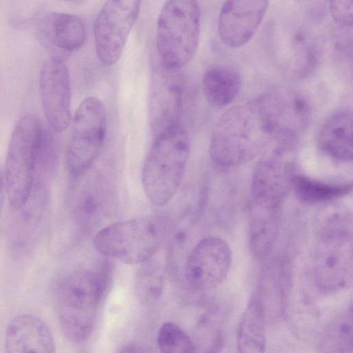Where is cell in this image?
<instances>
[{
	"label": "cell",
	"instance_id": "6da1fadb",
	"mask_svg": "<svg viewBox=\"0 0 353 353\" xmlns=\"http://www.w3.org/2000/svg\"><path fill=\"white\" fill-rule=\"evenodd\" d=\"M274 137L272 121L259 96L222 114L211 134L210 155L219 165H238L259 155Z\"/></svg>",
	"mask_w": 353,
	"mask_h": 353
},
{
	"label": "cell",
	"instance_id": "7a4b0ae2",
	"mask_svg": "<svg viewBox=\"0 0 353 353\" xmlns=\"http://www.w3.org/2000/svg\"><path fill=\"white\" fill-rule=\"evenodd\" d=\"M107 261L74 270L57 283L54 290L56 313L61 329L73 343L90 336L111 278Z\"/></svg>",
	"mask_w": 353,
	"mask_h": 353
},
{
	"label": "cell",
	"instance_id": "3957f363",
	"mask_svg": "<svg viewBox=\"0 0 353 353\" xmlns=\"http://www.w3.org/2000/svg\"><path fill=\"white\" fill-rule=\"evenodd\" d=\"M190 154L186 129L176 124L155 137L143 168L142 184L148 200L163 206L178 192Z\"/></svg>",
	"mask_w": 353,
	"mask_h": 353
},
{
	"label": "cell",
	"instance_id": "277c9868",
	"mask_svg": "<svg viewBox=\"0 0 353 353\" xmlns=\"http://www.w3.org/2000/svg\"><path fill=\"white\" fill-rule=\"evenodd\" d=\"M171 223L164 216L151 215L123 221L104 227L94 237L101 255L129 265L152 258L167 238Z\"/></svg>",
	"mask_w": 353,
	"mask_h": 353
},
{
	"label": "cell",
	"instance_id": "5b68a950",
	"mask_svg": "<svg viewBox=\"0 0 353 353\" xmlns=\"http://www.w3.org/2000/svg\"><path fill=\"white\" fill-rule=\"evenodd\" d=\"M201 10L193 0L166 1L159 14L156 46L160 64L179 71L194 57L199 41Z\"/></svg>",
	"mask_w": 353,
	"mask_h": 353
},
{
	"label": "cell",
	"instance_id": "8992f818",
	"mask_svg": "<svg viewBox=\"0 0 353 353\" xmlns=\"http://www.w3.org/2000/svg\"><path fill=\"white\" fill-rule=\"evenodd\" d=\"M43 125L32 114L16 123L8 144L5 165V187L10 207L21 208L33 186Z\"/></svg>",
	"mask_w": 353,
	"mask_h": 353
},
{
	"label": "cell",
	"instance_id": "52a82bcc",
	"mask_svg": "<svg viewBox=\"0 0 353 353\" xmlns=\"http://www.w3.org/2000/svg\"><path fill=\"white\" fill-rule=\"evenodd\" d=\"M298 139L276 137L257 163L252 179L254 205L279 208L292 188Z\"/></svg>",
	"mask_w": 353,
	"mask_h": 353
},
{
	"label": "cell",
	"instance_id": "ba28073f",
	"mask_svg": "<svg viewBox=\"0 0 353 353\" xmlns=\"http://www.w3.org/2000/svg\"><path fill=\"white\" fill-rule=\"evenodd\" d=\"M107 114L103 102L96 97H85L72 121L65 163L74 177L84 174L94 162L105 140Z\"/></svg>",
	"mask_w": 353,
	"mask_h": 353
},
{
	"label": "cell",
	"instance_id": "9c48e42d",
	"mask_svg": "<svg viewBox=\"0 0 353 353\" xmlns=\"http://www.w3.org/2000/svg\"><path fill=\"white\" fill-rule=\"evenodd\" d=\"M314 275L318 289L325 294L339 292L352 286L351 232L334 226L323 233L315 252Z\"/></svg>",
	"mask_w": 353,
	"mask_h": 353
},
{
	"label": "cell",
	"instance_id": "30bf717a",
	"mask_svg": "<svg viewBox=\"0 0 353 353\" xmlns=\"http://www.w3.org/2000/svg\"><path fill=\"white\" fill-rule=\"evenodd\" d=\"M140 8L138 0H110L103 4L93 28L96 54L103 64L110 66L119 60Z\"/></svg>",
	"mask_w": 353,
	"mask_h": 353
},
{
	"label": "cell",
	"instance_id": "8fae6325",
	"mask_svg": "<svg viewBox=\"0 0 353 353\" xmlns=\"http://www.w3.org/2000/svg\"><path fill=\"white\" fill-rule=\"evenodd\" d=\"M232 254L226 242L216 236L199 241L190 252L183 270L187 286L196 292L212 290L226 277Z\"/></svg>",
	"mask_w": 353,
	"mask_h": 353
},
{
	"label": "cell",
	"instance_id": "7c38bea8",
	"mask_svg": "<svg viewBox=\"0 0 353 353\" xmlns=\"http://www.w3.org/2000/svg\"><path fill=\"white\" fill-rule=\"evenodd\" d=\"M43 112L50 128L65 130L71 121L70 75L63 59L51 57L43 63L39 76Z\"/></svg>",
	"mask_w": 353,
	"mask_h": 353
},
{
	"label": "cell",
	"instance_id": "4fadbf2b",
	"mask_svg": "<svg viewBox=\"0 0 353 353\" xmlns=\"http://www.w3.org/2000/svg\"><path fill=\"white\" fill-rule=\"evenodd\" d=\"M183 87L179 71L160 63L152 72L148 99V118L154 137L179 123Z\"/></svg>",
	"mask_w": 353,
	"mask_h": 353
},
{
	"label": "cell",
	"instance_id": "5bb4252c",
	"mask_svg": "<svg viewBox=\"0 0 353 353\" xmlns=\"http://www.w3.org/2000/svg\"><path fill=\"white\" fill-rule=\"evenodd\" d=\"M261 96L274 128V138L298 139L310 120L308 101L288 88H276Z\"/></svg>",
	"mask_w": 353,
	"mask_h": 353
},
{
	"label": "cell",
	"instance_id": "9a60e30c",
	"mask_svg": "<svg viewBox=\"0 0 353 353\" xmlns=\"http://www.w3.org/2000/svg\"><path fill=\"white\" fill-rule=\"evenodd\" d=\"M268 4L265 0L225 2L218 19V33L223 43L237 48L249 42L263 19Z\"/></svg>",
	"mask_w": 353,
	"mask_h": 353
},
{
	"label": "cell",
	"instance_id": "2e32d148",
	"mask_svg": "<svg viewBox=\"0 0 353 353\" xmlns=\"http://www.w3.org/2000/svg\"><path fill=\"white\" fill-rule=\"evenodd\" d=\"M39 32L46 44L53 51L54 57L68 55L85 43L87 29L79 17L64 12L45 14L39 24Z\"/></svg>",
	"mask_w": 353,
	"mask_h": 353
},
{
	"label": "cell",
	"instance_id": "e0dca14e",
	"mask_svg": "<svg viewBox=\"0 0 353 353\" xmlns=\"http://www.w3.org/2000/svg\"><path fill=\"white\" fill-rule=\"evenodd\" d=\"M55 343L48 326L31 314L14 317L8 325L5 353H55Z\"/></svg>",
	"mask_w": 353,
	"mask_h": 353
},
{
	"label": "cell",
	"instance_id": "ac0fdd59",
	"mask_svg": "<svg viewBox=\"0 0 353 353\" xmlns=\"http://www.w3.org/2000/svg\"><path fill=\"white\" fill-rule=\"evenodd\" d=\"M48 199L46 180L35 179L30 194L19 209L12 228L11 244L14 252L20 254L32 245L45 217Z\"/></svg>",
	"mask_w": 353,
	"mask_h": 353
},
{
	"label": "cell",
	"instance_id": "d6986e66",
	"mask_svg": "<svg viewBox=\"0 0 353 353\" xmlns=\"http://www.w3.org/2000/svg\"><path fill=\"white\" fill-rule=\"evenodd\" d=\"M352 112L342 109L330 116L322 125L318 137L321 150L330 157L350 161L352 159Z\"/></svg>",
	"mask_w": 353,
	"mask_h": 353
},
{
	"label": "cell",
	"instance_id": "ffe728a7",
	"mask_svg": "<svg viewBox=\"0 0 353 353\" xmlns=\"http://www.w3.org/2000/svg\"><path fill=\"white\" fill-rule=\"evenodd\" d=\"M241 86L239 73L228 66H214L205 71L201 83L207 101L214 108H222L230 104Z\"/></svg>",
	"mask_w": 353,
	"mask_h": 353
},
{
	"label": "cell",
	"instance_id": "44dd1931",
	"mask_svg": "<svg viewBox=\"0 0 353 353\" xmlns=\"http://www.w3.org/2000/svg\"><path fill=\"white\" fill-rule=\"evenodd\" d=\"M265 322L263 306L254 297L245 307L239 324L238 353H265Z\"/></svg>",
	"mask_w": 353,
	"mask_h": 353
},
{
	"label": "cell",
	"instance_id": "7402d4cb",
	"mask_svg": "<svg viewBox=\"0 0 353 353\" xmlns=\"http://www.w3.org/2000/svg\"><path fill=\"white\" fill-rule=\"evenodd\" d=\"M279 225V208H265L255 205L250 225V244L255 257H263L270 252Z\"/></svg>",
	"mask_w": 353,
	"mask_h": 353
},
{
	"label": "cell",
	"instance_id": "603a6c76",
	"mask_svg": "<svg viewBox=\"0 0 353 353\" xmlns=\"http://www.w3.org/2000/svg\"><path fill=\"white\" fill-rule=\"evenodd\" d=\"M353 312L350 305L338 313L323 332L319 345L324 353H352Z\"/></svg>",
	"mask_w": 353,
	"mask_h": 353
},
{
	"label": "cell",
	"instance_id": "cb8c5ba5",
	"mask_svg": "<svg viewBox=\"0 0 353 353\" xmlns=\"http://www.w3.org/2000/svg\"><path fill=\"white\" fill-rule=\"evenodd\" d=\"M296 195L307 203L329 201L344 196L352 190L351 183H330L303 175H295L292 182Z\"/></svg>",
	"mask_w": 353,
	"mask_h": 353
},
{
	"label": "cell",
	"instance_id": "d4e9b609",
	"mask_svg": "<svg viewBox=\"0 0 353 353\" xmlns=\"http://www.w3.org/2000/svg\"><path fill=\"white\" fill-rule=\"evenodd\" d=\"M154 257L140 264L135 275V291L139 299L143 303L157 301L163 291V267Z\"/></svg>",
	"mask_w": 353,
	"mask_h": 353
},
{
	"label": "cell",
	"instance_id": "484cf974",
	"mask_svg": "<svg viewBox=\"0 0 353 353\" xmlns=\"http://www.w3.org/2000/svg\"><path fill=\"white\" fill-rule=\"evenodd\" d=\"M192 342V353H221L223 334L218 322L210 316L201 319Z\"/></svg>",
	"mask_w": 353,
	"mask_h": 353
},
{
	"label": "cell",
	"instance_id": "4316f807",
	"mask_svg": "<svg viewBox=\"0 0 353 353\" xmlns=\"http://www.w3.org/2000/svg\"><path fill=\"white\" fill-rule=\"evenodd\" d=\"M161 353H192V339L179 325L171 322L163 323L157 334Z\"/></svg>",
	"mask_w": 353,
	"mask_h": 353
},
{
	"label": "cell",
	"instance_id": "83f0119b",
	"mask_svg": "<svg viewBox=\"0 0 353 353\" xmlns=\"http://www.w3.org/2000/svg\"><path fill=\"white\" fill-rule=\"evenodd\" d=\"M330 10L335 22L343 28L352 26L353 1H332L330 2Z\"/></svg>",
	"mask_w": 353,
	"mask_h": 353
},
{
	"label": "cell",
	"instance_id": "f1b7e54d",
	"mask_svg": "<svg viewBox=\"0 0 353 353\" xmlns=\"http://www.w3.org/2000/svg\"><path fill=\"white\" fill-rule=\"evenodd\" d=\"M120 353H147L145 350L139 345L128 344L125 345Z\"/></svg>",
	"mask_w": 353,
	"mask_h": 353
},
{
	"label": "cell",
	"instance_id": "f546056e",
	"mask_svg": "<svg viewBox=\"0 0 353 353\" xmlns=\"http://www.w3.org/2000/svg\"><path fill=\"white\" fill-rule=\"evenodd\" d=\"M5 191H6V187H5L4 177L3 176V173L0 168V214H1V212L3 199H4Z\"/></svg>",
	"mask_w": 353,
	"mask_h": 353
}]
</instances>
